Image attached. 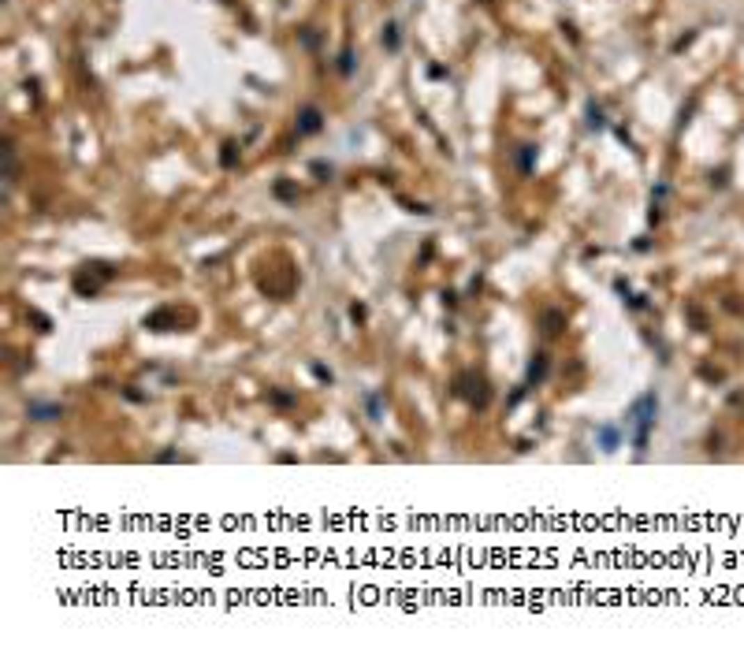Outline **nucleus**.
Returning <instances> with one entry per match:
<instances>
[{"instance_id":"nucleus-1","label":"nucleus","mask_w":744,"mask_h":651,"mask_svg":"<svg viewBox=\"0 0 744 651\" xmlns=\"http://www.w3.org/2000/svg\"><path fill=\"white\" fill-rule=\"evenodd\" d=\"M655 414H659V402H655V395H644L640 402L633 406L629 425H636V432H633V443H636V447H644V439H648V428L655 425Z\"/></svg>"},{"instance_id":"nucleus-2","label":"nucleus","mask_w":744,"mask_h":651,"mask_svg":"<svg viewBox=\"0 0 744 651\" xmlns=\"http://www.w3.org/2000/svg\"><path fill=\"white\" fill-rule=\"evenodd\" d=\"M301 119H306V123H301V130H317V112H312V108H309V112L301 116Z\"/></svg>"}]
</instances>
